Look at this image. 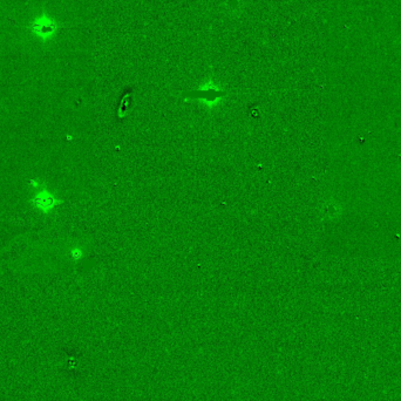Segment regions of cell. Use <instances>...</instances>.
<instances>
[{
    "mask_svg": "<svg viewBox=\"0 0 401 401\" xmlns=\"http://www.w3.org/2000/svg\"><path fill=\"white\" fill-rule=\"evenodd\" d=\"M32 29H33L35 34L40 35L41 38H48V35L54 33L55 24L47 17L40 18V19L35 20V23L32 25Z\"/></svg>",
    "mask_w": 401,
    "mask_h": 401,
    "instance_id": "cell-1",
    "label": "cell"
}]
</instances>
